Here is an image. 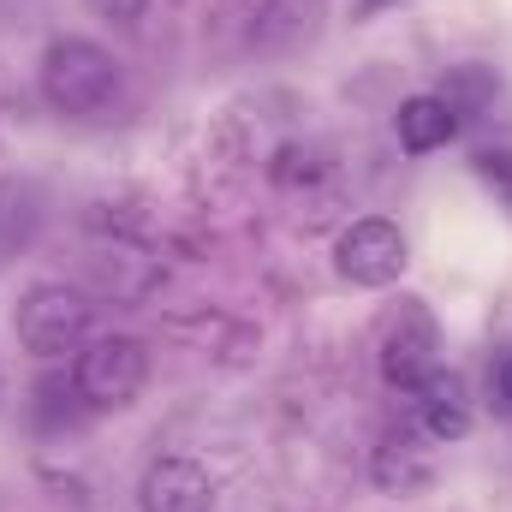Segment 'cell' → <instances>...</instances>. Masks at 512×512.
I'll return each instance as SVG.
<instances>
[{"label":"cell","instance_id":"obj_1","mask_svg":"<svg viewBox=\"0 0 512 512\" xmlns=\"http://www.w3.org/2000/svg\"><path fill=\"white\" fill-rule=\"evenodd\" d=\"M42 96L66 120H102L120 102V60L90 36H54L42 54Z\"/></svg>","mask_w":512,"mask_h":512},{"label":"cell","instance_id":"obj_2","mask_svg":"<svg viewBox=\"0 0 512 512\" xmlns=\"http://www.w3.org/2000/svg\"><path fill=\"white\" fill-rule=\"evenodd\" d=\"M90 322H96V304L90 292L66 286V280H42L18 298L12 310V334L30 358H66V352H84L90 346Z\"/></svg>","mask_w":512,"mask_h":512},{"label":"cell","instance_id":"obj_3","mask_svg":"<svg viewBox=\"0 0 512 512\" xmlns=\"http://www.w3.org/2000/svg\"><path fill=\"white\" fill-rule=\"evenodd\" d=\"M72 382L84 393V405L120 411V405H131V399L143 393V382H149V346L131 340V334H102V340H90V346L78 352Z\"/></svg>","mask_w":512,"mask_h":512},{"label":"cell","instance_id":"obj_4","mask_svg":"<svg viewBox=\"0 0 512 512\" xmlns=\"http://www.w3.org/2000/svg\"><path fill=\"white\" fill-rule=\"evenodd\" d=\"M441 370V334H435V316L417 304V298H399V310L387 316L382 328V376L405 393L429 382Z\"/></svg>","mask_w":512,"mask_h":512},{"label":"cell","instance_id":"obj_5","mask_svg":"<svg viewBox=\"0 0 512 512\" xmlns=\"http://www.w3.org/2000/svg\"><path fill=\"white\" fill-rule=\"evenodd\" d=\"M405 233L382 221V215H364V221H352L346 233H340V245H334V268L352 280V286H393L399 274H405Z\"/></svg>","mask_w":512,"mask_h":512},{"label":"cell","instance_id":"obj_6","mask_svg":"<svg viewBox=\"0 0 512 512\" xmlns=\"http://www.w3.org/2000/svg\"><path fill=\"white\" fill-rule=\"evenodd\" d=\"M137 512H215V483L197 459H155L137 483Z\"/></svg>","mask_w":512,"mask_h":512},{"label":"cell","instance_id":"obj_7","mask_svg":"<svg viewBox=\"0 0 512 512\" xmlns=\"http://www.w3.org/2000/svg\"><path fill=\"white\" fill-rule=\"evenodd\" d=\"M459 114L447 108V96H405L399 114H393V137L405 155H429V149H447L459 137Z\"/></svg>","mask_w":512,"mask_h":512},{"label":"cell","instance_id":"obj_8","mask_svg":"<svg viewBox=\"0 0 512 512\" xmlns=\"http://www.w3.org/2000/svg\"><path fill=\"white\" fill-rule=\"evenodd\" d=\"M417 411H423V435L429 441H465L471 435V393L453 370H435L417 387Z\"/></svg>","mask_w":512,"mask_h":512},{"label":"cell","instance_id":"obj_9","mask_svg":"<svg viewBox=\"0 0 512 512\" xmlns=\"http://www.w3.org/2000/svg\"><path fill=\"white\" fill-rule=\"evenodd\" d=\"M376 483L387 495H411V489H429L435 483V459L417 435H387L376 447Z\"/></svg>","mask_w":512,"mask_h":512},{"label":"cell","instance_id":"obj_10","mask_svg":"<svg viewBox=\"0 0 512 512\" xmlns=\"http://www.w3.org/2000/svg\"><path fill=\"white\" fill-rule=\"evenodd\" d=\"M483 399H489L495 417H512V346H501V352L489 358V370H483Z\"/></svg>","mask_w":512,"mask_h":512},{"label":"cell","instance_id":"obj_11","mask_svg":"<svg viewBox=\"0 0 512 512\" xmlns=\"http://www.w3.org/2000/svg\"><path fill=\"white\" fill-rule=\"evenodd\" d=\"M477 173H483L489 185H501V191H507V203H512V155H507V149H483V155H477Z\"/></svg>","mask_w":512,"mask_h":512},{"label":"cell","instance_id":"obj_12","mask_svg":"<svg viewBox=\"0 0 512 512\" xmlns=\"http://www.w3.org/2000/svg\"><path fill=\"white\" fill-rule=\"evenodd\" d=\"M96 12H108V18H137L143 12V0H90Z\"/></svg>","mask_w":512,"mask_h":512}]
</instances>
